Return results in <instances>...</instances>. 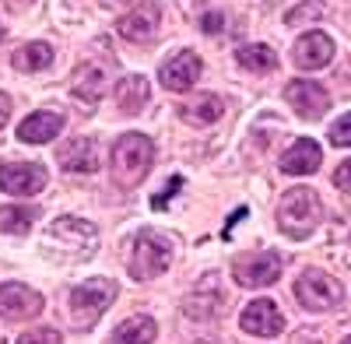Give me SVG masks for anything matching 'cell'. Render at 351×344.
<instances>
[{
	"instance_id": "32",
	"label": "cell",
	"mask_w": 351,
	"mask_h": 344,
	"mask_svg": "<svg viewBox=\"0 0 351 344\" xmlns=\"http://www.w3.org/2000/svg\"><path fill=\"white\" fill-rule=\"evenodd\" d=\"M341 344H351V334H348V337H344V341H341Z\"/></svg>"
},
{
	"instance_id": "13",
	"label": "cell",
	"mask_w": 351,
	"mask_h": 344,
	"mask_svg": "<svg viewBox=\"0 0 351 344\" xmlns=\"http://www.w3.org/2000/svg\"><path fill=\"white\" fill-rule=\"evenodd\" d=\"M64 130V116L53 109H39L32 116H25L21 127H18V140L25 145H49V140Z\"/></svg>"
},
{
	"instance_id": "14",
	"label": "cell",
	"mask_w": 351,
	"mask_h": 344,
	"mask_svg": "<svg viewBox=\"0 0 351 344\" xmlns=\"http://www.w3.org/2000/svg\"><path fill=\"white\" fill-rule=\"evenodd\" d=\"M334 60V42L324 32H309L295 42V64L299 71H319Z\"/></svg>"
},
{
	"instance_id": "23",
	"label": "cell",
	"mask_w": 351,
	"mask_h": 344,
	"mask_svg": "<svg viewBox=\"0 0 351 344\" xmlns=\"http://www.w3.org/2000/svg\"><path fill=\"white\" fill-rule=\"evenodd\" d=\"M36 221V211L32 208H18V204H8V208H0V232H28V225Z\"/></svg>"
},
{
	"instance_id": "1",
	"label": "cell",
	"mask_w": 351,
	"mask_h": 344,
	"mask_svg": "<svg viewBox=\"0 0 351 344\" xmlns=\"http://www.w3.org/2000/svg\"><path fill=\"white\" fill-rule=\"evenodd\" d=\"M152 162H155V145H152V137H144V134H123L112 145V155H109L112 180L120 186H137L148 176Z\"/></svg>"
},
{
	"instance_id": "17",
	"label": "cell",
	"mask_w": 351,
	"mask_h": 344,
	"mask_svg": "<svg viewBox=\"0 0 351 344\" xmlns=\"http://www.w3.org/2000/svg\"><path fill=\"white\" fill-rule=\"evenodd\" d=\"M106 74H109V67H102L99 60H84V64L74 71V99H81V102H99L102 92H106Z\"/></svg>"
},
{
	"instance_id": "16",
	"label": "cell",
	"mask_w": 351,
	"mask_h": 344,
	"mask_svg": "<svg viewBox=\"0 0 351 344\" xmlns=\"http://www.w3.org/2000/svg\"><path fill=\"white\" fill-rule=\"evenodd\" d=\"M225 112V102L211 92H200V95H190V102L180 106V116L190 123V127H211L218 123V116Z\"/></svg>"
},
{
	"instance_id": "10",
	"label": "cell",
	"mask_w": 351,
	"mask_h": 344,
	"mask_svg": "<svg viewBox=\"0 0 351 344\" xmlns=\"http://www.w3.org/2000/svg\"><path fill=\"white\" fill-rule=\"evenodd\" d=\"M158 25H162V4L144 0V4H137L127 18H120L116 32H120L127 42H152L155 32H158Z\"/></svg>"
},
{
	"instance_id": "29",
	"label": "cell",
	"mask_w": 351,
	"mask_h": 344,
	"mask_svg": "<svg viewBox=\"0 0 351 344\" xmlns=\"http://www.w3.org/2000/svg\"><path fill=\"white\" fill-rule=\"evenodd\" d=\"M221 25H225V18H221L218 11H208V14L200 18V28H204V32H211V36L221 32Z\"/></svg>"
},
{
	"instance_id": "24",
	"label": "cell",
	"mask_w": 351,
	"mask_h": 344,
	"mask_svg": "<svg viewBox=\"0 0 351 344\" xmlns=\"http://www.w3.org/2000/svg\"><path fill=\"white\" fill-rule=\"evenodd\" d=\"M330 145H337V148L351 145V112H344V116H337L330 123Z\"/></svg>"
},
{
	"instance_id": "11",
	"label": "cell",
	"mask_w": 351,
	"mask_h": 344,
	"mask_svg": "<svg viewBox=\"0 0 351 344\" xmlns=\"http://www.w3.org/2000/svg\"><path fill=\"white\" fill-rule=\"evenodd\" d=\"M239 327L253 337H274L285 330V317H281V309L271 302V299H256L243 309V317H239Z\"/></svg>"
},
{
	"instance_id": "15",
	"label": "cell",
	"mask_w": 351,
	"mask_h": 344,
	"mask_svg": "<svg viewBox=\"0 0 351 344\" xmlns=\"http://www.w3.org/2000/svg\"><path fill=\"white\" fill-rule=\"evenodd\" d=\"M319 162H324V151H319L316 140H295L285 155H281V172H288V176H309V172L319 169Z\"/></svg>"
},
{
	"instance_id": "26",
	"label": "cell",
	"mask_w": 351,
	"mask_h": 344,
	"mask_svg": "<svg viewBox=\"0 0 351 344\" xmlns=\"http://www.w3.org/2000/svg\"><path fill=\"white\" fill-rule=\"evenodd\" d=\"M18 344H64V341H60V334H56V330L43 327V330H28V334H21Z\"/></svg>"
},
{
	"instance_id": "20",
	"label": "cell",
	"mask_w": 351,
	"mask_h": 344,
	"mask_svg": "<svg viewBox=\"0 0 351 344\" xmlns=\"http://www.w3.org/2000/svg\"><path fill=\"white\" fill-rule=\"evenodd\" d=\"M155 337H158V323L152 317H130L112 330L109 341L112 344H155Z\"/></svg>"
},
{
	"instance_id": "28",
	"label": "cell",
	"mask_w": 351,
	"mask_h": 344,
	"mask_svg": "<svg viewBox=\"0 0 351 344\" xmlns=\"http://www.w3.org/2000/svg\"><path fill=\"white\" fill-rule=\"evenodd\" d=\"M334 183H337V190L351 193V158H348L344 165H337V172H334Z\"/></svg>"
},
{
	"instance_id": "2",
	"label": "cell",
	"mask_w": 351,
	"mask_h": 344,
	"mask_svg": "<svg viewBox=\"0 0 351 344\" xmlns=\"http://www.w3.org/2000/svg\"><path fill=\"white\" fill-rule=\"evenodd\" d=\"M319 218H324V208H319V197L309 186L288 190L281 197V204H278V225H281V232L291 236V239L309 236Z\"/></svg>"
},
{
	"instance_id": "8",
	"label": "cell",
	"mask_w": 351,
	"mask_h": 344,
	"mask_svg": "<svg viewBox=\"0 0 351 344\" xmlns=\"http://www.w3.org/2000/svg\"><path fill=\"white\" fill-rule=\"evenodd\" d=\"M43 312V295L28 284L8 281L0 284V317L4 320H32Z\"/></svg>"
},
{
	"instance_id": "3",
	"label": "cell",
	"mask_w": 351,
	"mask_h": 344,
	"mask_svg": "<svg viewBox=\"0 0 351 344\" xmlns=\"http://www.w3.org/2000/svg\"><path fill=\"white\" fill-rule=\"evenodd\" d=\"M116 299V284L109 278H92L77 284L71 292V320L77 330H92L99 323V317L109 309V302Z\"/></svg>"
},
{
	"instance_id": "4",
	"label": "cell",
	"mask_w": 351,
	"mask_h": 344,
	"mask_svg": "<svg viewBox=\"0 0 351 344\" xmlns=\"http://www.w3.org/2000/svg\"><path fill=\"white\" fill-rule=\"evenodd\" d=\"M169 256H172L169 243L162 236H155L152 228H144V232H137V239H134L127 271H130L134 281H152V278H158L169 267Z\"/></svg>"
},
{
	"instance_id": "6",
	"label": "cell",
	"mask_w": 351,
	"mask_h": 344,
	"mask_svg": "<svg viewBox=\"0 0 351 344\" xmlns=\"http://www.w3.org/2000/svg\"><path fill=\"white\" fill-rule=\"evenodd\" d=\"M46 186V169L36 162H4L0 165V190L11 197H32Z\"/></svg>"
},
{
	"instance_id": "12",
	"label": "cell",
	"mask_w": 351,
	"mask_h": 344,
	"mask_svg": "<svg viewBox=\"0 0 351 344\" xmlns=\"http://www.w3.org/2000/svg\"><path fill=\"white\" fill-rule=\"evenodd\" d=\"M158 77H162V84H165L169 92H186V88H193L197 77H200V56L190 53V49L176 53L172 60L158 71Z\"/></svg>"
},
{
	"instance_id": "5",
	"label": "cell",
	"mask_w": 351,
	"mask_h": 344,
	"mask_svg": "<svg viewBox=\"0 0 351 344\" xmlns=\"http://www.w3.org/2000/svg\"><path fill=\"white\" fill-rule=\"evenodd\" d=\"M295 299H299V306L309 309V312H324V309L341 306L344 288H341L330 274H324V271L313 267V271H302V274H299V281H295Z\"/></svg>"
},
{
	"instance_id": "33",
	"label": "cell",
	"mask_w": 351,
	"mask_h": 344,
	"mask_svg": "<svg viewBox=\"0 0 351 344\" xmlns=\"http://www.w3.org/2000/svg\"><path fill=\"white\" fill-rule=\"evenodd\" d=\"M0 39H4V32H0Z\"/></svg>"
},
{
	"instance_id": "22",
	"label": "cell",
	"mask_w": 351,
	"mask_h": 344,
	"mask_svg": "<svg viewBox=\"0 0 351 344\" xmlns=\"http://www.w3.org/2000/svg\"><path fill=\"white\" fill-rule=\"evenodd\" d=\"M236 60H239V67H246L253 74H267V71L278 67V56H274L271 46H239Z\"/></svg>"
},
{
	"instance_id": "27",
	"label": "cell",
	"mask_w": 351,
	"mask_h": 344,
	"mask_svg": "<svg viewBox=\"0 0 351 344\" xmlns=\"http://www.w3.org/2000/svg\"><path fill=\"white\" fill-rule=\"evenodd\" d=\"M180 186H183V180L176 176V180H172V183H169L165 190H158V193H155V200H152V208H155V211H165V208H169V197H172L176 190H180Z\"/></svg>"
},
{
	"instance_id": "9",
	"label": "cell",
	"mask_w": 351,
	"mask_h": 344,
	"mask_svg": "<svg viewBox=\"0 0 351 344\" xmlns=\"http://www.w3.org/2000/svg\"><path fill=\"white\" fill-rule=\"evenodd\" d=\"M285 99L306 120H319L330 109V92L324 88V84H316V81H288Z\"/></svg>"
},
{
	"instance_id": "31",
	"label": "cell",
	"mask_w": 351,
	"mask_h": 344,
	"mask_svg": "<svg viewBox=\"0 0 351 344\" xmlns=\"http://www.w3.org/2000/svg\"><path fill=\"white\" fill-rule=\"evenodd\" d=\"M106 8H120V4H130V0H102Z\"/></svg>"
},
{
	"instance_id": "7",
	"label": "cell",
	"mask_w": 351,
	"mask_h": 344,
	"mask_svg": "<svg viewBox=\"0 0 351 344\" xmlns=\"http://www.w3.org/2000/svg\"><path fill=\"white\" fill-rule=\"evenodd\" d=\"M281 256L278 253H256V256H246V260H236L232 274L243 288H267L281 278Z\"/></svg>"
},
{
	"instance_id": "21",
	"label": "cell",
	"mask_w": 351,
	"mask_h": 344,
	"mask_svg": "<svg viewBox=\"0 0 351 344\" xmlns=\"http://www.w3.org/2000/svg\"><path fill=\"white\" fill-rule=\"evenodd\" d=\"M49 64H53V49H49V42H28V46H21V49L14 53V67H18L21 74L46 71Z\"/></svg>"
},
{
	"instance_id": "25",
	"label": "cell",
	"mask_w": 351,
	"mask_h": 344,
	"mask_svg": "<svg viewBox=\"0 0 351 344\" xmlns=\"http://www.w3.org/2000/svg\"><path fill=\"white\" fill-rule=\"evenodd\" d=\"M316 18H324V4H319V0H309V8H291L285 21L299 25V21H316Z\"/></svg>"
},
{
	"instance_id": "19",
	"label": "cell",
	"mask_w": 351,
	"mask_h": 344,
	"mask_svg": "<svg viewBox=\"0 0 351 344\" xmlns=\"http://www.w3.org/2000/svg\"><path fill=\"white\" fill-rule=\"evenodd\" d=\"M116 106H120V112H127V116H137V112L148 106V81L141 74L123 77L116 84Z\"/></svg>"
},
{
	"instance_id": "30",
	"label": "cell",
	"mask_w": 351,
	"mask_h": 344,
	"mask_svg": "<svg viewBox=\"0 0 351 344\" xmlns=\"http://www.w3.org/2000/svg\"><path fill=\"white\" fill-rule=\"evenodd\" d=\"M8 116H11V99H8L4 92H0V127L8 123Z\"/></svg>"
},
{
	"instance_id": "18",
	"label": "cell",
	"mask_w": 351,
	"mask_h": 344,
	"mask_svg": "<svg viewBox=\"0 0 351 344\" xmlns=\"http://www.w3.org/2000/svg\"><path fill=\"white\" fill-rule=\"evenodd\" d=\"M60 165L64 172H95L99 169V148L88 137H74L71 145L60 148Z\"/></svg>"
}]
</instances>
